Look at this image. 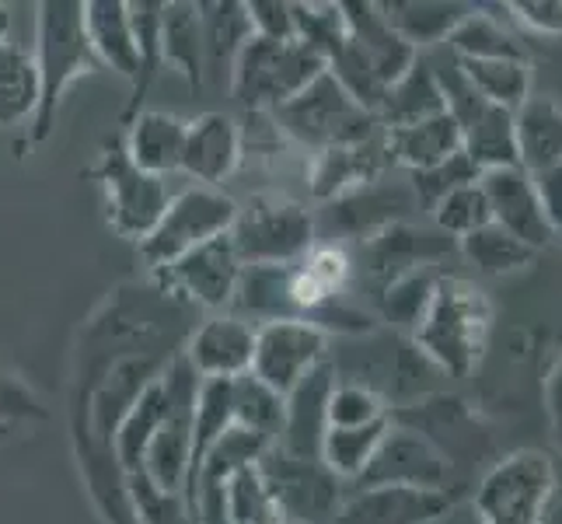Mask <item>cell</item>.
I'll return each instance as SVG.
<instances>
[{
    "instance_id": "cell-1",
    "label": "cell",
    "mask_w": 562,
    "mask_h": 524,
    "mask_svg": "<svg viewBox=\"0 0 562 524\" xmlns=\"http://www.w3.org/2000/svg\"><path fill=\"white\" fill-rule=\"evenodd\" d=\"M328 360L336 367V381H353L371 388L387 405V413L434 395V378H443L419 354L413 336L371 328L363 336L328 339Z\"/></svg>"
},
{
    "instance_id": "cell-2",
    "label": "cell",
    "mask_w": 562,
    "mask_h": 524,
    "mask_svg": "<svg viewBox=\"0 0 562 524\" xmlns=\"http://www.w3.org/2000/svg\"><path fill=\"white\" fill-rule=\"evenodd\" d=\"M32 56L38 70V105L32 115L29 141L43 144L56 126V112H60L67 88L81 81V77L102 70L85 32V4H77V0H46V4H38Z\"/></svg>"
},
{
    "instance_id": "cell-3",
    "label": "cell",
    "mask_w": 562,
    "mask_h": 524,
    "mask_svg": "<svg viewBox=\"0 0 562 524\" xmlns=\"http://www.w3.org/2000/svg\"><path fill=\"white\" fill-rule=\"evenodd\" d=\"M493 336V304L486 290L464 277H440L434 301L416 325L413 343L443 378L475 371Z\"/></svg>"
},
{
    "instance_id": "cell-4",
    "label": "cell",
    "mask_w": 562,
    "mask_h": 524,
    "mask_svg": "<svg viewBox=\"0 0 562 524\" xmlns=\"http://www.w3.org/2000/svg\"><path fill=\"white\" fill-rule=\"evenodd\" d=\"M328 60L301 38L251 35L231 67V94L245 112H277L322 77Z\"/></svg>"
},
{
    "instance_id": "cell-5",
    "label": "cell",
    "mask_w": 562,
    "mask_h": 524,
    "mask_svg": "<svg viewBox=\"0 0 562 524\" xmlns=\"http://www.w3.org/2000/svg\"><path fill=\"white\" fill-rule=\"evenodd\" d=\"M559 469L546 451H514L479 479L469 500L479 524H552Z\"/></svg>"
},
{
    "instance_id": "cell-6",
    "label": "cell",
    "mask_w": 562,
    "mask_h": 524,
    "mask_svg": "<svg viewBox=\"0 0 562 524\" xmlns=\"http://www.w3.org/2000/svg\"><path fill=\"white\" fill-rule=\"evenodd\" d=\"M273 123L290 141L312 150H333V147H350L367 137H374L381 130L378 115L367 112L350 91H346L333 74H322L307 85L297 99L280 105Z\"/></svg>"
},
{
    "instance_id": "cell-7",
    "label": "cell",
    "mask_w": 562,
    "mask_h": 524,
    "mask_svg": "<svg viewBox=\"0 0 562 524\" xmlns=\"http://www.w3.org/2000/svg\"><path fill=\"white\" fill-rule=\"evenodd\" d=\"M231 242L245 266H290L315 245V218L297 200L259 192L238 207Z\"/></svg>"
},
{
    "instance_id": "cell-8",
    "label": "cell",
    "mask_w": 562,
    "mask_h": 524,
    "mask_svg": "<svg viewBox=\"0 0 562 524\" xmlns=\"http://www.w3.org/2000/svg\"><path fill=\"white\" fill-rule=\"evenodd\" d=\"M238 218V203L221 189L192 186L168 200L161 221L150 227V235L140 242V256L150 269L182 259L186 252L200 248L231 231Z\"/></svg>"
},
{
    "instance_id": "cell-9",
    "label": "cell",
    "mask_w": 562,
    "mask_h": 524,
    "mask_svg": "<svg viewBox=\"0 0 562 524\" xmlns=\"http://www.w3.org/2000/svg\"><path fill=\"white\" fill-rule=\"evenodd\" d=\"M91 179L102 186L105 197V221L115 235L144 242L150 227L161 221V213L171 200V189L158 175H147L130 161L123 137L105 141L99 161L91 168Z\"/></svg>"
},
{
    "instance_id": "cell-10",
    "label": "cell",
    "mask_w": 562,
    "mask_h": 524,
    "mask_svg": "<svg viewBox=\"0 0 562 524\" xmlns=\"http://www.w3.org/2000/svg\"><path fill=\"white\" fill-rule=\"evenodd\" d=\"M165 388H168V416L158 426V434L147 444V455L140 469L158 482L161 490L182 493L189 476V455H192V416H196V392L200 375L182 357V349L165 364Z\"/></svg>"
},
{
    "instance_id": "cell-11",
    "label": "cell",
    "mask_w": 562,
    "mask_h": 524,
    "mask_svg": "<svg viewBox=\"0 0 562 524\" xmlns=\"http://www.w3.org/2000/svg\"><path fill=\"white\" fill-rule=\"evenodd\" d=\"M245 263L238 259V248L231 242V231L213 238L200 248L186 252L182 259L154 269L158 290L182 308H210V312H227Z\"/></svg>"
},
{
    "instance_id": "cell-12",
    "label": "cell",
    "mask_w": 562,
    "mask_h": 524,
    "mask_svg": "<svg viewBox=\"0 0 562 524\" xmlns=\"http://www.w3.org/2000/svg\"><path fill=\"white\" fill-rule=\"evenodd\" d=\"M374 487H405L426 493H451L454 487V465L443 458L430 441L416 434L413 426L392 423L381 437L371 465L357 479V490Z\"/></svg>"
},
{
    "instance_id": "cell-13",
    "label": "cell",
    "mask_w": 562,
    "mask_h": 524,
    "mask_svg": "<svg viewBox=\"0 0 562 524\" xmlns=\"http://www.w3.org/2000/svg\"><path fill=\"white\" fill-rule=\"evenodd\" d=\"M259 472L286 524H328L342 503V482L322 461L294 458L277 444L262 455Z\"/></svg>"
},
{
    "instance_id": "cell-14",
    "label": "cell",
    "mask_w": 562,
    "mask_h": 524,
    "mask_svg": "<svg viewBox=\"0 0 562 524\" xmlns=\"http://www.w3.org/2000/svg\"><path fill=\"white\" fill-rule=\"evenodd\" d=\"M328 357V336L318 325L304 319L269 322L256 328V354H251V371L277 395H286L307 371Z\"/></svg>"
},
{
    "instance_id": "cell-15",
    "label": "cell",
    "mask_w": 562,
    "mask_h": 524,
    "mask_svg": "<svg viewBox=\"0 0 562 524\" xmlns=\"http://www.w3.org/2000/svg\"><path fill=\"white\" fill-rule=\"evenodd\" d=\"M333 388H336V367L325 357L315 371H307L283 395V426L277 437L280 451L304 461H322V441L328 431V395H333Z\"/></svg>"
},
{
    "instance_id": "cell-16",
    "label": "cell",
    "mask_w": 562,
    "mask_h": 524,
    "mask_svg": "<svg viewBox=\"0 0 562 524\" xmlns=\"http://www.w3.org/2000/svg\"><path fill=\"white\" fill-rule=\"evenodd\" d=\"M395 165L392 137L381 126L374 137H367L350 147H333L322 150L312 165V197L333 203L353 189H363L371 182H381V175Z\"/></svg>"
},
{
    "instance_id": "cell-17",
    "label": "cell",
    "mask_w": 562,
    "mask_h": 524,
    "mask_svg": "<svg viewBox=\"0 0 562 524\" xmlns=\"http://www.w3.org/2000/svg\"><path fill=\"white\" fill-rule=\"evenodd\" d=\"M256 354V325L235 315H210L189 333L182 357L192 364L200 378H227L235 381L251 371Z\"/></svg>"
},
{
    "instance_id": "cell-18",
    "label": "cell",
    "mask_w": 562,
    "mask_h": 524,
    "mask_svg": "<svg viewBox=\"0 0 562 524\" xmlns=\"http://www.w3.org/2000/svg\"><path fill=\"white\" fill-rule=\"evenodd\" d=\"M245 137L241 126L227 112H203L186 126L182 168L189 179H196L206 189H217V182L231 179L241 165Z\"/></svg>"
},
{
    "instance_id": "cell-19",
    "label": "cell",
    "mask_w": 562,
    "mask_h": 524,
    "mask_svg": "<svg viewBox=\"0 0 562 524\" xmlns=\"http://www.w3.org/2000/svg\"><path fill=\"white\" fill-rule=\"evenodd\" d=\"M479 182H482V192H486V200H490L493 224H499L503 231H510L514 238L531 245L535 252L546 248L555 238V231L549 227L546 213H541V207H538L531 175L525 168L482 171Z\"/></svg>"
},
{
    "instance_id": "cell-20",
    "label": "cell",
    "mask_w": 562,
    "mask_h": 524,
    "mask_svg": "<svg viewBox=\"0 0 562 524\" xmlns=\"http://www.w3.org/2000/svg\"><path fill=\"white\" fill-rule=\"evenodd\" d=\"M451 252V238L440 235V231H419L413 224H392L378 231L374 238H367L360 256L367 274H371L381 287L392 283L413 269H434L440 256Z\"/></svg>"
},
{
    "instance_id": "cell-21",
    "label": "cell",
    "mask_w": 562,
    "mask_h": 524,
    "mask_svg": "<svg viewBox=\"0 0 562 524\" xmlns=\"http://www.w3.org/2000/svg\"><path fill=\"white\" fill-rule=\"evenodd\" d=\"M454 503V493H426L405 487L357 490L339 503L328 524H430Z\"/></svg>"
},
{
    "instance_id": "cell-22",
    "label": "cell",
    "mask_w": 562,
    "mask_h": 524,
    "mask_svg": "<svg viewBox=\"0 0 562 524\" xmlns=\"http://www.w3.org/2000/svg\"><path fill=\"white\" fill-rule=\"evenodd\" d=\"M416 207H419V200L413 189L371 182V186L353 189V192H346V197L328 203L325 221H328V227L342 231V235H353V238L367 242V238H374L378 231L402 224Z\"/></svg>"
},
{
    "instance_id": "cell-23",
    "label": "cell",
    "mask_w": 562,
    "mask_h": 524,
    "mask_svg": "<svg viewBox=\"0 0 562 524\" xmlns=\"http://www.w3.org/2000/svg\"><path fill=\"white\" fill-rule=\"evenodd\" d=\"M227 315H235L256 328L269 325V322L301 319V308L294 301V263L290 266H245Z\"/></svg>"
},
{
    "instance_id": "cell-24",
    "label": "cell",
    "mask_w": 562,
    "mask_h": 524,
    "mask_svg": "<svg viewBox=\"0 0 562 524\" xmlns=\"http://www.w3.org/2000/svg\"><path fill=\"white\" fill-rule=\"evenodd\" d=\"M461 126V150L479 171L493 168H520L517 161V133H514V112L490 105L486 99L472 102L469 109L454 112Z\"/></svg>"
},
{
    "instance_id": "cell-25",
    "label": "cell",
    "mask_w": 562,
    "mask_h": 524,
    "mask_svg": "<svg viewBox=\"0 0 562 524\" xmlns=\"http://www.w3.org/2000/svg\"><path fill=\"white\" fill-rule=\"evenodd\" d=\"M186 120H179L176 112L161 109H144L126 123L123 147L130 154V161L147 175L168 179L171 171L182 168V147H186Z\"/></svg>"
},
{
    "instance_id": "cell-26",
    "label": "cell",
    "mask_w": 562,
    "mask_h": 524,
    "mask_svg": "<svg viewBox=\"0 0 562 524\" xmlns=\"http://www.w3.org/2000/svg\"><path fill=\"white\" fill-rule=\"evenodd\" d=\"M85 32L91 53L99 64L115 70L133 85L140 74V53L137 35H133V18L126 0H88L85 4Z\"/></svg>"
},
{
    "instance_id": "cell-27",
    "label": "cell",
    "mask_w": 562,
    "mask_h": 524,
    "mask_svg": "<svg viewBox=\"0 0 562 524\" xmlns=\"http://www.w3.org/2000/svg\"><path fill=\"white\" fill-rule=\"evenodd\" d=\"M440 112H448V102H443L437 74L430 60H419L416 56V64L384 91V99L378 105V123L384 130H405L434 120Z\"/></svg>"
},
{
    "instance_id": "cell-28",
    "label": "cell",
    "mask_w": 562,
    "mask_h": 524,
    "mask_svg": "<svg viewBox=\"0 0 562 524\" xmlns=\"http://www.w3.org/2000/svg\"><path fill=\"white\" fill-rule=\"evenodd\" d=\"M517 133V161L528 175L562 165V105L531 94V99L514 112Z\"/></svg>"
},
{
    "instance_id": "cell-29",
    "label": "cell",
    "mask_w": 562,
    "mask_h": 524,
    "mask_svg": "<svg viewBox=\"0 0 562 524\" xmlns=\"http://www.w3.org/2000/svg\"><path fill=\"white\" fill-rule=\"evenodd\" d=\"M161 60L176 67L189 88L196 91L206 81V49H203V18L200 4L171 0L161 8Z\"/></svg>"
},
{
    "instance_id": "cell-30",
    "label": "cell",
    "mask_w": 562,
    "mask_h": 524,
    "mask_svg": "<svg viewBox=\"0 0 562 524\" xmlns=\"http://www.w3.org/2000/svg\"><path fill=\"white\" fill-rule=\"evenodd\" d=\"M387 137H392L395 165H405L413 175L430 171L461 154V126L451 112H440L434 120L405 130H387Z\"/></svg>"
},
{
    "instance_id": "cell-31",
    "label": "cell",
    "mask_w": 562,
    "mask_h": 524,
    "mask_svg": "<svg viewBox=\"0 0 562 524\" xmlns=\"http://www.w3.org/2000/svg\"><path fill=\"white\" fill-rule=\"evenodd\" d=\"M168 416V388H165V378L158 375V381H150L140 399L130 405V413L123 416V423L115 426V437H112V455H115V465H120L123 472H137L144 465V455H147V444L158 434V426L165 423Z\"/></svg>"
},
{
    "instance_id": "cell-32",
    "label": "cell",
    "mask_w": 562,
    "mask_h": 524,
    "mask_svg": "<svg viewBox=\"0 0 562 524\" xmlns=\"http://www.w3.org/2000/svg\"><path fill=\"white\" fill-rule=\"evenodd\" d=\"M381 14L387 18L405 43L413 49L448 43L451 32L472 14V4H443V0H395V4H381Z\"/></svg>"
},
{
    "instance_id": "cell-33",
    "label": "cell",
    "mask_w": 562,
    "mask_h": 524,
    "mask_svg": "<svg viewBox=\"0 0 562 524\" xmlns=\"http://www.w3.org/2000/svg\"><path fill=\"white\" fill-rule=\"evenodd\" d=\"M38 105V70L32 46L4 38L0 43V126L32 123Z\"/></svg>"
},
{
    "instance_id": "cell-34",
    "label": "cell",
    "mask_w": 562,
    "mask_h": 524,
    "mask_svg": "<svg viewBox=\"0 0 562 524\" xmlns=\"http://www.w3.org/2000/svg\"><path fill=\"white\" fill-rule=\"evenodd\" d=\"M74 451H77V461H81L85 479H88V493L94 503H99L105 521L109 524H137L130 514L126 490H123V469L115 465V455L109 448H102V444H94L81 431H74Z\"/></svg>"
},
{
    "instance_id": "cell-35",
    "label": "cell",
    "mask_w": 562,
    "mask_h": 524,
    "mask_svg": "<svg viewBox=\"0 0 562 524\" xmlns=\"http://www.w3.org/2000/svg\"><path fill=\"white\" fill-rule=\"evenodd\" d=\"M200 18H203L206 74L210 77H227V81H231L235 56L251 38L248 11H245V4L227 0V4H200Z\"/></svg>"
},
{
    "instance_id": "cell-36",
    "label": "cell",
    "mask_w": 562,
    "mask_h": 524,
    "mask_svg": "<svg viewBox=\"0 0 562 524\" xmlns=\"http://www.w3.org/2000/svg\"><path fill=\"white\" fill-rule=\"evenodd\" d=\"M387 426H392V416L367 426H328L322 441V465L339 482H357L367 465H371Z\"/></svg>"
},
{
    "instance_id": "cell-37",
    "label": "cell",
    "mask_w": 562,
    "mask_h": 524,
    "mask_svg": "<svg viewBox=\"0 0 562 524\" xmlns=\"http://www.w3.org/2000/svg\"><path fill=\"white\" fill-rule=\"evenodd\" d=\"M437 280H440L437 269H413V274H405V277L381 287L378 315L392 325V333H402V336L416 333V325L423 322L426 308L434 301Z\"/></svg>"
},
{
    "instance_id": "cell-38",
    "label": "cell",
    "mask_w": 562,
    "mask_h": 524,
    "mask_svg": "<svg viewBox=\"0 0 562 524\" xmlns=\"http://www.w3.org/2000/svg\"><path fill=\"white\" fill-rule=\"evenodd\" d=\"M161 0H133L130 18H133V35H137V53H140V74L133 81L130 91V105L123 112V123H130L133 115L144 112L147 91L158 81V74L165 67L161 60Z\"/></svg>"
},
{
    "instance_id": "cell-39",
    "label": "cell",
    "mask_w": 562,
    "mask_h": 524,
    "mask_svg": "<svg viewBox=\"0 0 562 524\" xmlns=\"http://www.w3.org/2000/svg\"><path fill=\"white\" fill-rule=\"evenodd\" d=\"M448 49L458 60H525L517 38L499 25V18L486 14L482 8H472V14L451 32Z\"/></svg>"
},
{
    "instance_id": "cell-40",
    "label": "cell",
    "mask_w": 562,
    "mask_h": 524,
    "mask_svg": "<svg viewBox=\"0 0 562 524\" xmlns=\"http://www.w3.org/2000/svg\"><path fill=\"white\" fill-rule=\"evenodd\" d=\"M461 252L469 256V263H475L479 274H486V277L520 274V269H528L538 256L531 245L514 238L510 231H503L499 224H486V227H479L475 235L461 238Z\"/></svg>"
},
{
    "instance_id": "cell-41",
    "label": "cell",
    "mask_w": 562,
    "mask_h": 524,
    "mask_svg": "<svg viewBox=\"0 0 562 524\" xmlns=\"http://www.w3.org/2000/svg\"><path fill=\"white\" fill-rule=\"evenodd\" d=\"M472 88L486 99L490 105H499L507 112H517L531 99V67L528 60H472L464 64Z\"/></svg>"
},
{
    "instance_id": "cell-42",
    "label": "cell",
    "mask_w": 562,
    "mask_h": 524,
    "mask_svg": "<svg viewBox=\"0 0 562 524\" xmlns=\"http://www.w3.org/2000/svg\"><path fill=\"white\" fill-rule=\"evenodd\" d=\"M235 426L277 444L283 426V395H277L256 375L235 378Z\"/></svg>"
},
{
    "instance_id": "cell-43",
    "label": "cell",
    "mask_w": 562,
    "mask_h": 524,
    "mask_svg": "<svg viewBox=\"0 0 562 524\" xmlns=\"http://www.w3.org/2000/svg\"><path fill=\"white\" fill-rule=\"evenodd\" d=\"M123 490H126L130 514L137 524H192L186 497L161 490L144 469L123 472Z\"/></svg>"
},
{
    "instance_id": "cell-44",
    "label": "cell",
    "mask_w": 562,
    "mask_h": 524,
    "mask_svg": "<svg viewBox=\"0 0 562 524\" xmlns=\"http://www.w3.org/2000/svg\"><path fill=\"white\" fill-rule=\"evenodd\" d=\"M227 514L231 524H286L280 503L269 493L266 479L259 472V461L231 476L227 482Z\"/></svg>"
},
{
    "instance_id": "cell-45",
    "label": "cell",
    "mask_w": 562,
    "mask_h": 524,
    "mask_svg": "<svg viewBox=\"0 0 562 524\" xmlns=\"http://www.w3.org/2000/svg\"><path fill=\"white\" fill-rule=\"evenodd\" d=\"M434 224L440 235L458 238V242L475 235L479 227L493 224V210H490L486 192H482V182H469L448 192V197L434 207Z\"/></svg>"
},
{
    "instance_id": "cell-46",
    "label": "cell",
    "mask_w": 562,
    "mask_h": 524,
    "mask_svg": "<svg viewBox=\"0 0 562 524\" xmlns=\"http://www.w3.org/2000/svg\"><path fill=\"white\" fill-rule=\"evenodd\" d=\"M387 416H392L387 405L363 384L336 381L333 395H328V426H367Z\"/></svg>"
},
{
    "instance_id": "cell-47",
    "label": "cell",
    "mask_w": 562,
    "mask_h": 524,
    "mask_svg": "<svg viewBox=\"0 0 562 524\" xmlns=\"http://www.w3.org/2000/svg\"><path fill=\"white\" fill-rule=\"evenodd\" d=\"M479 168L469 161V154H454L451 161H443V165H437V168H430V171H416L413 175V192H416V200L419 203H426V207H437L448 192H454V189H461V186H469V182H479Z\"/></svg>"
},
{
    "instance_id": "cell-48",
    "label": "cell",
    "mask_w": 562,
    "mask_h": 524,
    "mask_svg": "<svg viewBox=\"0 0 562 524\" xmlns=\"http://www.w3.org/2000/svg\"><path fill=\"white\" fill-rule=\"evenodd\" d=\"M49 410L38 399V392L18 378L11 367L0 364V426H18V423H38L46 420Z\"/></svg>"
},
{
    "instance_id": "cell-49",
    "label": "cell",
    "mask_w": 562,
    "mask_h": 524,
    "mask_svg": "<svg viewBox=\"0 0 562 524\" xmlns=\"http://www.w3.org/2000/svg\"><path fill=\"white\" fill-rule=\"evenodd\" d=\"M245 11H248L251 35H259V38H297L294 4H286V0H251V4H245Z\"/></svg>"
},
{
    "instance_id": "cell-50",
    "label": "cell",
    "mask_w": 562,
    "mask_h": 524,
    "mask_svg": "<svg viewBox=\"0 0 562 524\" xmlns=\"http://www.w3.org/2000/svg\"><path fill=\"white\" fill-rule=\"evenodd\" d=\"M507 11H514L517 22L535 35H562V0H520Z\"/></svg>"
},
{
    "instance_id": "cell-51",
    "label": "cell",
    "mask_w": 562,
    "mask_h": 524,
    "mask_svg": "<svg viewBox=\"0 0 562 524\" xmlns=\"http://www.w3.org/2000/svg\"><path fill=\"white\" fill-rule=\"evenodd\" d=\"M531 182H535V197H538L541 213H546L549 227L559 235V231H562V165L535 171Z\"/></svg>"
},
{
    "instance_id": "cell-52",
    "label": "cell",
    "mask_w": 562,
    "mask_h": 524,
    "mask_svg": "<svg viewBox=\"0 0 562 524\" xmlns=\"http://www.w3.org/2000/svg\"><path fill=\"white\" fill-rule=\"evenodd\" d=\"M546 410H549V426H552V444L562 458V349L546 381Z\"/></svg>"
},
{
    "instance_id": "cell-53",
    "label": "cell",
    "mask_w": 562,
    "mask_h": 524,
    "mask_svg": "<svg viewBox=\"0 0 562 524\" xmlns=\"http://www.w3.org/2000/svg\"><path fill=\"white\" fill-rule=\"evenodd\" d=\"M430 524H479V517H475V511H472V503H461V500H454L448 511H443L440 517H434Z\"/></svg>"
},
{
    "instance_id": "cell-54",
    "label": "cell",
    "mask_w": 562,
    "mask_h": 524,
    "mask_svg": "<svg viewBox=\"0 0 562 524\" xmlns=\"http://www.w3.org/2000/svg\"><path fill=\"white\" fill-rule=\"evenodd\" d=\"M4 38H11V11L0 4V43H4Z\"/></svg>"
},
{
    "instance_id": "cell-55",
    "label": "cell",
    "mask_w": 562,
    "mask_h": 524,
    "mask_svg": "<svg viewBox=\"0 0 562 524\" xmlns=\"http://www.w3.org/2000/svg\"><path fill=\"white\" fill-rule=\"evenodd\" d=\"M11 434H14V426H0V444H8Z\"/></svg>"
}]
</instances>
